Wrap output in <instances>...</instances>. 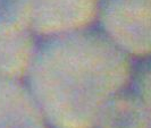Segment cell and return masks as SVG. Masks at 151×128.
I'll return each mask as SVG.
<instances>
[{
  "mask_svg": "<svg viewBox=\"0 0 151 128\" xmlns=\"http://www.w3.org/2000/svg\"><path fill=\"white\" fill-rule=\"evenodd\" d=\"M96 27L134 61L151 58V0H99Z\"/></svg>",
  "mask_w": 151,
  "mask_h": 128,
  "instance_id": "obj_2",
  "label": "cell"
},
{
  "mask_svg": "<svg viewBox=\"0 0 151 128\" xmlns=\"http://www.w3.org/2000/svg\"><path fill=\"white\" fill-rule=\"evenodd\" d=\"M135 61L97 29L41 40L26 84L50 128H93Z\"/></svg>",
  "mask_w": 151,
  "mask_h": 128,
  "instance_id": "obj_1",
  "label": "cell"
},
{
  "mask_svg": "<svg viewBox=\"0 0 151 128\" xmlns=\"http://www.w3.org/2000/svg\"><path fill=\"white\" fill-rule=\"evenodd\" d=\"M131 87L143 104L151 128V58L135 62Z\"/></svg>",
  "mask_w": 151,
  "mask_h": 128,
  "instance_id": "obj_8",
  "label": "cell"
},
{
  "mask_svg": "<svg viewBox=\"0 0 151 128\" xmlns=\"http://www.w3.org/2000/svg\"><path fill=\"white\" fill-rule=\"evenodd\" d=\"M0 128H50L26 82L0 79Z\"/></svg>",
  "mask_w": 151,
  "mask_h": 128,
  "instance_id": "obj_4",
  "label": "cell"
},
{
  "mask_svg": "<svg viewBox=\"0 0 151 128\" xmlns=\"http://www.w3.org/2000/svg\"><path fill=\"white\" fill-rule=\"evenodd\" d=\"M99 0H34L30 32L41 41L97 26Z\"/></svg>",
  "mask_w": 151,
  "mask_h": 128,
  "instance_id": "obj_3",
  "label": "cell"
},
{
  "mask_svg": "<svg viewBox=\"0 0 151 128\" xmlns=\"http://www.w3.org/2000/svg\"><path fill=\"white\" fill-rule=\"evenodd\" d=\"M40 40L30 31L0 36V79L25 82L33 65Z\"/></svg>",
  "mask_w": 151,
  "mask_h": 128,
  "instance_id": "obj_5",
  "label": "cell"
},
{
  "mask_svg": "<svg viewBox=\"0 0 151 128\" xmlns=\"http://www.w3.org/2000/svg\"><path fill=\"white\" fill-rule=\"evenodd\" d=\"M34 0H0V36L30 31Z\"/></svg>",
  "mask_w": 151,
  "mask_h": 128,
  "instance_id": "obj_7",
  "label": "cell"
},
{
  "mask_svg": "<svg viewBox=\"0 0 151 128\" xmlns=\"http://www.w3.org/2000/svg\"><path fill=\"white\" fill-rule=\"evenodd\" d=\"M93 128H150L143 104L131 85L104 106Z\"/></svg>",
  "mask_w": 151,
  "mask_h": 128,
  "instance_id": "obj_6",
  "label": "cell"
}]
</instances>
